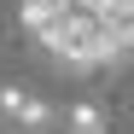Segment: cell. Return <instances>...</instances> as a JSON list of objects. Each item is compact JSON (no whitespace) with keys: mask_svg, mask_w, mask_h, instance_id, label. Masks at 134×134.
I'll return each mask as SVG.
<instances>
[{"mask_svg":"<svg viewBox=\"0 0 134 134\" xmlns=\"http://www.w3.org/2000/svg\"><path fill=\"white\" fill-rule=\"evenodd\" d=\"M24 29L41 35V47L53 58L76 64V70H93V64H111V35L87 6H70V0H24Z\"/></svg>","mask_w":134,"mask_h":134,"instance_id":"obj_1","label":"cell"},{"mask_svg":"<svg viewBox=\"0 0 134 134\" xmlns=\"http://www.w3.org/2000/svg\"><path fill=\"white\" fill-rule=\"evenodd\" d=\"M0 128L41 134V128H53V105L41 93H29V87H0Z\"/></svg>","mask_w":134,"mask_h":134,"instance_id":"obj_2","label":"cell"},{"mask_svg":"<svg viewBox=\"0 0 134 134\" xmlns=\"http://www.w3.org/2000/svg\"><path fill=\"white\" fill-rule=\"evenodd\" d=\"M87 12L105 24L111 53H117V58H128V53H134V0H93Z\"/></svg>","mask_w":134,"mask_h":134,"instance_id":"obj_3","label":"cell"},{"mask_svg":"<svg viewBox=\"0 0 134 134\" xmlns=\"http://www.w3.org/2000/svg\"><path fill=\"white\" fill-rule=\"evenodd\" d=\"M64 134H105V105H93V99L70 105V117H64Z\"/></svg>","mask_w":134,"mask_h":134,"instance_id":"obj_4","label":"cell"}]
</instances>
